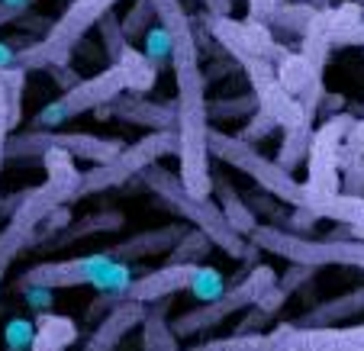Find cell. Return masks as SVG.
<instances>
[{
    "instance_id": "1",
    "label": "cell",
    "mask_w": 364,
    "mask_h": 351,
    "mask_svg": "<svg viewBox=\"0 0 364 351\" xmlns=\"http://www.w3.org/2000/svg\"><path fill=\"white\" fill-rule=\"evenodd\" d=\"M159 26L171 36V71H174V136H178L181 184L191 197H213V174H210V113H206V75L200 68L197 29L184 14L181 0H149Z\"/></svg>"
},
{
    "instance_id": "2",
    "label": "cell",
    "mask_w": 364,
    "mask_h": 351,
    "mask_svg": "<svg viewBox=\"0 0 364 351\" xmlns=\"http://www.w3.org/2000/svg\"><path fill=\"white\" fill-rule=\"evenodd\" d=\"M187 351H364V325H290L271 332L226 335L200 342Z\"/></svg>"
},
{
    "instance_id": "3",
    "label": "cell",
    "mask_w": 364,
    "mask_h": 351,
    "mask_svg": "<svg viewBox=\"0 0 364 351\" xmlns=\"http://www.w3.org/2000/svg\"><path fill=\"white\" fill-rule=\"evenodd\" d=\"M139 178H142V184L149 187V190L155 193L174 216H181L184 222H191L197 232H203L206 239H210V245H216L220 252H226L229 258H248V255L258 252V248L248 245L242 235L232 232V226L226 222L223 210L213 203V197L210 200L191 197L174 171H168V168H161V165H151V168H145Z\"/></svg>"
},
{
    "instance_id": "4",
    "label": "cell",
    "mask_w": 364,
    "mask_h": 351,
    "mask_svg": "<svg viewBox=\"0 0 364 351\" xmlns=\"http://www.w3.org/2000/svg\"><path fill=\"white\" fill-rule=\"evenodd\" d=\"M113 7L117 0H71L65 14L42 33V39L29 42L26 48H16V68L48 71L58 65H71V55L84 42V36L107 14H113Z\"/></svg>"
},
{
    "instance_id": "5",
    "label": "cell",
    "mask_w": 364,
    "mask_h": 351,
    "mask_svg": "<svg viewBox=\"0 0 364 351\" xmlns=\"http://www.w3.org/2000/svg\"><path fill=\"white\" fill-rule=\"evenodd\" d=\"M248 245H255L258 252H271V255L284 258V261L296 264V268H364V242L338 239V235H326V239H309V235H294L287 229L277 226H255V232L248 235Z\"/></svg>"
},
{
    "instance_id": "6",
    "label": "cell",
    "mask_w": 364,
    "mask_h": 351,
    "mask_svg": "<svg viewBox=\"0 0 364 351\" xmlns=\"http://www.w3.org/2000/svg\"><path fill=\"white\" fill-rule=\"evenodd\" d=\"M210 158H220L223 165L242 171L245 178H252L258 184V190L271 193L281 203H290L294 210H306L309 203V187L306 180H296L290 171H284L274 158H264L255 145L242 142V139L229 136V132L210 129Z\"/></svg>"
},
{
    "instance_id": "7",
    "label": "cell",
    "mask_w": 364,
    "mask_h": 351,
    "mask_svg": "<svg viewBox=\"0 0 364 351\" xmlns=\"http://www.w3.org/2000/svg\"><path fill=\"white\" fill-rule=\"evenodd\" d=\"M174 152H178V136H174V129L149 132V136H142L139 142L123 145V152H119L117 158L81 171L77 187H75V200L129 184L132 178H139V174L145 171V168L159 165L161 158H168V155H174Z\"/></svg>"
},
{
    "instance_id": "8",
    "label": "cell",
    "mask_w": 364,
    "mask_h": 351,
    "mask_svg": "<svg viewBox=\"0 0 364 351\" xmlns=\"http://www.w3.org/2000/svg\"><path fill=\"white\" fill-rule=\"evenodd\" d=\"M132 81H129V71H126L123 62L117 65H107L103 71L90 77H81L71 90H65L62 97H55L52 104H46L39 113H36V126L39 129H55V126L68 123V119L81 117V113L90 110H103L110 107L117 97L129 94Z\"/></svg>"
},
{
    "instance_id": "9",
    "label": "cell",
    "mask_w": 364,
    "mask_h": 351,
    "mask_svg": "<svg viewBox=\"0 0 364 351\" xmlns=\"http://www.w3.org/2000/svg\"><path fill=\"white\" fill-rule=\"evenodd\" d=\"M274 284H277V271L271 268V264L258 261V264H252V268H248V274L242 277L239 284H232V287L223 290L213 303H200L197 310L181 313V316L174 319V323H168V325H171V332H174V338H178V342L193 338V335H200V332L226 323L232 313L248 310V306H252L268 287H274Z\"/></svg>"
},
{
    "instance_id": "10",
    "label": "cell",
    "mask_w": 364,
    "mask_h": 351,
    "mask_svg": "<svg viewBox=\"0 0 364 351\" xmlns=\"http://www.w3.org/2000/svg\"><path fill=\"white\" fill-rule=\"evenodd\" d=\"M48 148H65L71 158H84L103 165V161L117 158L123 152L119 139H100L87 136V132H55V129H36V132H10L7 139V161H23V158H42Z\"/></svg>"
},
{
    "instance_id": "11",
    "label": "cell",
    "mask_w": 364,
    "mask_h": 351,
    "mask_svg": "<svg viewBox=\"0 0 364 351\" xmlns=\"http://www.w3.org/2000/svg\"><path fill=\"white\" fill-rule=\"evenodd\" d=\"M351 126V117H332L326 126H319L309 139V152H306V168H309V203L329 200L338 193V145H342L345 129Z\"/></svg>"
},
{
    "instance_id": "12",
    "label": "cell",
    "mask_w": 364,
    "mask_h": 351,
    "mask_svg": "<svg viewBox=\"0 0 364 351\" xmlns=\"http://www.w3.org/2000/svg\"><path fill=\"white\" fill-rule=\"evenodd\" d=\"M117 264L110 252H90V255L65 258V261H42L20 274L16 287H46V290H68V287H94L107 271Z\"/></svg>"
},
{
    "instance_id": "13",
    "label": "cell",
    "mask_w": 364,
    "mask_h": 351,
    "mask_svg": "<svg viewBox=\"0 0 364 351\" xmlns=\"http://www.w3.org/2000/svg\"><path fill=\"white\" fill-rule=\"evenodd\" d=\"M200 264H181V261H168L165 268H155L149 274L136 277V281L126 287V300H136V303H159V300H171L174 293L187 290L191 293L193 281H197Z\"/></svg>"
},
{
    "instance_id": "14",
    "label": "cell",
    "mask_w": 364,
    "mask_h": 351,
    "mask_svg": "<svg viewBox=\"0 0 364 351\" xmlns=\"http://www.w3.org/2000/svg\"><path fill=\"white\" fill-rule=\"evenodd\" d=\"M274 71H277L281 87L294 97L303 110H306V117H316V113H319V100L326 97L323 81H319V68H313V65H309L303 55L287 52V55L274 65Z\"/></svg>"
},
{
    "instance_id": "15",
    "label": "cell",
    "mask_w": 364,
    "mask_h": 351,
    "mask_svg": "<svg viewBox=\"0 0 364 351\" xmlns=\"http://www.w3.org/2000/svg\"><path fill=\"white\" fill-rule=\"evenodd\" d=\"M145 313H149V306L136 303V300H123V303H117L100 323H97V329L90 332L87 345H84L81 351H117L119 342H123L132 329L142 325Z\"/></svg>"
},
{
    "instance_id": "16",
    "label": "cell",
    "mask_w": 364,
    "mask_h": 351,
    "mask_svg": "<svg viewBox=\"0 0 364 351\" xmlns=\"http://www.w3.org/2000/svg\"><path fill=\"white\" fill-rule=\"evenodd\" d=\"M97 117H117V119H126V123L149 126L151 132L174 129V104H151L145 97H132V94L117 97V100H113L110 107H103V113H97Z\"/></svg>"
},
{
    "instance_id": "17",
    "label": "cell",
    "mask_w": 364,
    "mask_h": 351,
    "mask_svg": "<svg viewBox=\"0 0 364 351\" xmlns=\"http://www.w3.org/2000/svg\"><path fill=\"white\" fill-rule=\"evenodd\" d=\"M187 232V226H181V222H171V226H161V229H149V232H139L132 235V239L126 242H117L113 248H107L117 261H139V258H149V255H165V252H171L174 245L181 242V235Z\"/></svg>"
},
{
    "instance_id": "18",
    "label": "cell",
    "mask_w": 364,
    "mask_h": 351,
    "mask_svg": "<svg viewBox=\"0 0 364 351\" xmlns=\"http://www.w3.org/2000/svg\"><path fill=\"white\" fill-rule=\"evenodd\" d=\"M33 329L36 332L29 351H68L81 335L75 319L62 316V313H39L33 319Z\"/></svg>"
},
{
    "instance_id": "19",
    "label": "cell",
    "mask_w": 364,
    "mask_h": 351,
    "mask_svg": "<svg viewBox=\"0 0 364 351\" xmlns=\"http://www.w3.org/2000/svg\"><path fill=\"white\" fill-rule=\"evenodd\" d=\"M213 193L220 197V203L216 207L223 210V216H226V222L232 226L235 235H242V239L248 242V235L255 232V226H258V216H255V210L245 203V197H242L239 190H235L229 180L223 178H213Z\"/></svg>"
},
{
    "instance_id": "20",
    "label": "cell",
    "mask_w": 364,
    "mask_h": 351,
    "mask_svg": "<svg viewBox=\"0 0 364 351\" xmlns=\"http://www.w3.org/2000/svg\"><path fill=\"white\" fill-rule=\"evenodd\" d=\"M168 303H171V300H159V303H151L149 313H145V319H142V351H184L181 342L174 338L168 319H165Z\"/></svg>"
},
{
    "instance_id": "21",
    "label": "cell",
    "mask_w": 364,
    "mask_h": 351,
    "mask_svg": "<svg viewBox=\"0 0 364 351\" xmlns=\"http://www.w3.org/2000/svg\"><path fill=\"white\" fill-rule=\"evenodd\" d=\"M119 226H123V213H117V210H110V213H94V216H84L81 222H68L62 232L48 239V245L62 248L77 239H87V235H94V232H117Z\"/></svg>"
},
{
    "instance_id": "22",
    "label": "cell",
    "mask_w": 364,
    "mask_h": 351,
    "mask_svg": "<svg viewBox=\"0 0 364 351\" xmlns=\"http://www.w3.org/2000/svg\"><path fill=\"white\" fill-rule=\"evenodd\" d=\"M364 313V290H355V293H342L336 300H326L316 310H309L303 316V325H332L338 319H351Z\"/></svg>"
},
{
    "instance_id": "23",
    "label": "cell",
    "mask_w": 364,
    "mask_h": 351,
    "mask_svg": "<svg viewBox=\"0 0 364 351\" xmlns=\"http://www.w3.org/2000/svg\"><path fill=\"white\" fill-rule=\"evenodd\" d=\"M309 139H313V126H300V129H287L281 142V152H277V165L284 171H294L309 152Z\"/></svg>"
},
{
    "instance_id": "24",
    "label": "cell",
    "mask_w": 364,
    "mask_h": 351,
    "mask_svg": "<svg viewBox=\"0 0 364 351\" xmlns=\"http://www.w3.org/2000/svg\"><path fill=\"white\" fill-rule=\"evenodd\" d=\"M0 84H4V100H7V119L10 129H16L23 119V84H26V71L23 68H7L0 71Z\"/></svg>"
},
{
    "instance_id": "25",
    "label": "cell",
    "mask_w": 364,
    "mask_h": 351,
    "mask_svg": "<svg viewBox=\"0 0 364 351\" xmlns=\"http://www.w3.org/2000/svg\"><path fill=\"white\" fill-rule=\"evenodd\" d=\"M210 239H206L203 232H197V229H191V232L181 235V242L171 248V261H181V264H203V258L210 255Z\"/></svg>"
},
{
    "instance_id": "26",
    "label": "cell",
    "mask_w": 364,
    "mask_h": 351,
    "mask_svg": "<svg viewBox=\"0 0 364 351\" xmlns=\"http://www.w3.org/2000/svg\"><path fill=\"white\" fill-rule=\"evenodd\" d=\"M151 23H155V10H151L149 0H136V7L129 10V16H126L119 26H123V36L126 42H136V39H145V33L151 29Z\"/></svg>"
},
{
    "instance_id": "27",
    "label": "cell",
    "mask_w": 364,
    "mask_h": 351,
    "mask_svg": "<svg viewBox=\"0 0 364 351\" xmlns=\"http://www.w3.org/2000/svg\"><path fill=\"white\" fill-rule=\"evenodd\" d=\"M97 29H100L103 36V48H107V62H119V55H123L126 48H129V42H126L123 36V26H119V20L113 14H107L100 23H97Z\"/></svg>"
},
{
    "instance_id": "28",
    "label": "cell",
    "mask_w": 364,
    "mask_h": 351,
    "mask_svg": "<svg viewBox=\"0 0 364 351\" xmlns=\"http://www.w3.org/2000/svg\"><path fill=\"white\" fill-rule=\"evenodd\" d=\"M226 290V281H223V274L216 268H210V264H200V271H197V281H193V287H191V293L197 296L200 303H213L216 296Z\"/></svg>"
},
{
    "instance_id": "29",
    "label": "cell",
    "mask_w": 364,
    "mask_h": 351,
    "mask_svg": "<svg viewBox=\"0 0 364 351\" xmlns=\"http://www.w3.org/2000/svg\"><path fill=\"white\" fill-rule=\"evenodd\" d=\"M145 58H149L151 68H161L165 62H171V36L165 33L161 26H151L145 33Z\"/></svg>"
},
{
    "instance_id": "30",
    "label": "cell",
    "mask_w": 364,
    "mask_h": 351,
    "mask_svg": "<svg viewBox=\"0 0 364 351\" xmlns=\"http://www.w3.org/2000/svg\"><path fill=\"white\" fill-rule=\"evenodd\" d=\"M206 113H210V117H229V119L252 117V113H258V100H255L252 94L229 97V100H213V104H206Z\"/></svg>"
},
{
    "instance_id": "31",
    "label": "cell",
    "mask_w": 364,
    "mask_h": 351,
    "mask_svg": "<svg viewBox=\"0 0 364 351\" xmlns=\"http://www.w3.org/2000/svg\"><path fill=\"white\" fill-rule=\"evenodd\" d=\"M33 319H10L4 325V342H7V351H29L33 345Z\"/></svg>"
},
{
    "instance_id": "32",
    "label": "cell",
    "mask_w": 364,
    "mask_h": 351,
    "mask_svg": "<svg viewBox=\"0 0 364 351\" xmlns=\"http://www.w3.org/2000/svg\"><path fill=\"white\" fill-rule=\"evenodd\" d=\"M274 129H277V126L271 123V119L264 117V113H252V117H248V126H245L242 132H235V139H242V142L255 145L258 139H264L268 132H274Z\"/></svg>"
},
{
    "instance_id": "33",
    "label": "cell",
    "mask_w": 364,
    "mask_h": 351,
    "mask_svg": "<svg viewBox=\"0 0 364 351\" xmlns=\"http://www.w3.org/2000/svg\"><path fill=\"white\" fill-rule=\"evenodd\" d=\"M277 7H281V0H248V23H264L268 26Z\"/></svg>"
},
{
    "instance_id": "34",
    "label": "cell",
    "mask_w": 364,
    "mask_h": 351,
    "mask_svg": "<svg viewBox=\"0 0 364 351\" xmlns=\"http://www.w3.org/2000/svg\"><path fill=\"white\" fill-rule=\"evenodd\" d=\"M10 119H7V100H4V84H0V171L7 165V139H10Z\"/></svg>"
},
{
    "instance_id": "35",
    "label": "cell",
    "mask_w": 364,
    "mask_h": 351,
    "mask_svg": "<svg viewBox=\"0 0 364 351\" xmlns=\"http://www.w3.org/2000/svg\"><path fill=\"white\" fill-rule=\"evenodd\" d=\"M20 290H23V296H26V303L36 306V310H42V313H46L48 303H52V290H46V287H20Z\"/></svg>"
},
{
    "instance_id": "36",
    "label": "cell",
    "mask_w": 364,
    "mask_h": 351,
    "mask_svg": "<svg viewBox=\"0 0 364 351\" xmlns=\"http://www.w3.org/2000/svg\"><path fill=\"white\" fill-rule=\"evenodd\" d=\"M203 7L210 16H229L232 14V0H203Z\"/></svg>"
},
{
    "instance_id": "37",
    "label": "cell",
    "mask_w": 364,
    "mask_h": 351,
    "mask_svg": "<svg viewBox=\"0 0 364 351\" xmlns=\"http://www.w3.org/2000/svg\"><path fill=\"white\" fill-rule=\"evenodd\" d=\"M14 65H16V48H14V45H4V42H0V71L14 68Z\"/></svg>"
},
{
    "instance_id": "38",
    "label": "cell",
    "mask_w": 364,
    "mask_h": 351,
    "mask_svg": "<svg viewBox=\"0 0 364 351\" xmlns=\"http://www.w3.org/2000/svg\"><path fill=\"white\" fill-rule=\"evenodd\" d=\"M0 4H7V7H14V10H16V14H20V16L26 14L29 7H33V0H0Z\"/></svg>"
},
{
    "instance_id": "39",
    "label": "cell",
    "mask_w": 364,
    "mask_h": 351,
    "mask_svg": "<svg viewBox=\"0 0 364 351\" xmlns=\"http://www.w3.org/2000/svg\"><path fill=\"white\" fill-rule=\"evenodd\" d=\"M294 4H303V7H309V10H316V14H319V10H323L329 0H294Z\"/></svg>"
}]
</instances>
